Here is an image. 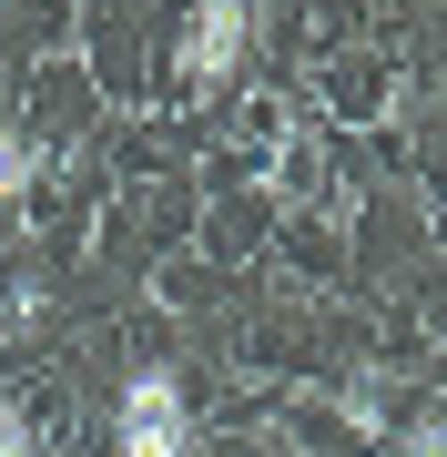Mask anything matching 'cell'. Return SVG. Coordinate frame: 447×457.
<instances>
[{
	"instance_id": "cell-5",
	"label": "cell",
	"mask_w": 447,
	"mask_h": 457,
	"mask_svg": "<svg viewBox=\"0 0 447 457\" xmlns=\"http://www.w3.org/2000/svg\"><path fill=\"white\" fill-rule=\"evenodd\" d=\"M0 457H41V437H31V417H21V407L0 417Z\"/></svg>"
},
{
	"instance_id": "cell-3",
	"label": "cell",
	"mask_w": 447,
	"mask_h": 457,
	"mask_svg": "<svg viewBox=\"0 0 447 457\" xmlns=\"http://www.w3.org/2000/svg\"><path fill=\"white\" fill-rule=\"evenodd\" d=\"M41 173H51V153H41V132H21V122H0V204H31V194H41Z\"/></svg>"
},
{
	"instance_id": "cell-1",
	"label": "cell",
	"mask_w": 447,
	"mask_h": 457,
	"mask_svg": "<svg viewBox=\"0 0 447 457\" xmlns=\"http://www.w3.org/2000/svg\"><path fill=\"white\" fill-rule=\"evenodd\" d=\"M112 457H194V417H183V376L143 366L112 407Z\"/></svg>"
},
{
	"instance_id": "cell-4",
	"label": "cell",
	"mask_w": 447,
	"mask_h": 457,
	"mask_svg": "<svg viewBox=\"0 0 447 457\" xmlns=\"http://www.w3.org/2000/svg\"><path fill=\"white\" fill-rule=\"evenodd\" d=\"M397 457H447V417H417L407 437H397Z\"/></svg>"
},
{
	"instance_id": "cell-2",
	"label": "cell",
	"mask_w": 447,
	"mask_h": 457,
	"mask_svg": "<svg viewBox=\"0 0 447 457\" xmlns=\"http://www.w3.org/2000/svg\"><path fill=\"white\" fill-rule=\"evenodd\" d=\"M244 41H254L244 0H183V82L194 92H224L234 62H244Z\"/></svg>"
}]
</instances>
